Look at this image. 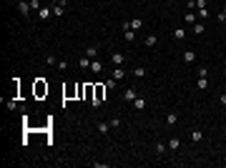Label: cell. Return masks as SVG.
<instances>
[{"mask_svg": "<svg viewBox=\"0 0 226 168\" xmlns=\"http://www.w3.org/2000/svg\"><path fill=\"white\" fill-rule=\"evenodd\" d=\"M103 96H106V85H93V105L103 103Z\"/></svg>", "mask_w": 226, "mask_h": 168, "instance_id": "obj_1", "label": "cell"}, {"mask_svg": "<svg viewBox=\"0 0 226 168\" xmlns=\"http://www.w3.org/2000/svg\"><path fill=\"white\" fill-rule=\"evenodd\" d=\"M45 93H48V85H45L43 80H38V83H35V96L40 98V96H45Z\"/></svg>", "mask_w": 226, "mask_h": 168, "instance_id": "obj_2", "label": "cell"}, {"mask_svg": "<svg viewBox=\"0 0 226 168\" xmlns=\"http://www.w3.org/2000/svg\"><path fill=\"white\" fill-rule=\"evenodd\" d=\"M111 63L116 65V68H118V65H123V63H126V58H123V53H113V55H111Z\"/></svg>", "mask_w": 226, "mask_h": 168, "instance_id": "obj_3", "label": "cell"}, {"mask_svg": "<svg viewBox=\"0 0 226 168\" xmlns=\"http://www.w3.org/2000/svg\"><path fill=\"white\" fill-rule=\"evenodd\" d=\"M138 96H136V90L133 88H128V90H123V100H136Z\"/></svg>", "mask_w": 226, "mask_h": 168, "instance_id": "obj_4", "label": "cell"}, {"mask_svg": "<svg viewBox=\"0 0 226 168\" xmlns=\"http://www.w3.org/2000/svg\"><path fill=\"white\" fill-rule=\"evenodd\" d=\"M96 55H98V48H96V45H90V48L86 50V58H90V60H96Z\"/></svg>", "mask_w": 226, "mask_h": 168, "instance_id": "obj_5", "label": "cell"}, {"mask_svg": "<svg viewBox=\"0 0 226 168\" xmlns=\"http://www.w3.org/2000/svg\"><path fill=\"white\" fill-rule=\"evenodd\" d=\"M18 10H20L23 15H28V10H30V3H25V0H20V3H18Z\"/></svg>", "mask_w": 226, "mask_h": 168, "instance_id": "obj_6", "label": "cell"}, {"mask_svg": "<svg viewBox=\"0 0 226 168\" xmlns=\"http://www.w3.org/2000/svg\"><path fill=\"white\" fill-rule=\"evenodd\" d=\"M38 15H40V20H48V18H50V8H48V5L40 8V10H38Z\"/></svg>", "mask_w": 226, "mask_h": 168, "instance_id": "obj_7", "label": "cell"}, {"mask_svg": "<svg viewBox=\"0 0 226 168\" xmlns=\"http://www.w3.org/2000/svg\"><path fill=\"white\" fill-rule=\"evenodd\" d=\"M90 70H93V73H101V70H103V63H101V60H90Z\"/></svg>", "mask_w": 226, "mask_h": 168, "instance_id": "obj_8", "label": "cell"}, {"mask_svg": "<svg viewBox=\"0 0 226 168\" xmlns=\"http://www.w3.org/2000/svg\"><path fill=\"white\" fill-rule=\"evenodd\" d=\"M183 60H186V63H194V60H196V53H194V50H186V53H183Z\"/></svg>", "mask_w": 226, "mask_h": 168, "instance_id": "obj_9", "label": "cell"}, {"mask_svg": "<svg viewBox=\"0 0 226 168\" xmlns=\"http://www.w3.org/2000/svg\"><path fill=\"white\" fill-rule=\"evenodd\" d=\"M166 123H168V125H176V123H178V116H176V113H168V116H166Z\"/></svg>", "mask_w": 226, "mask_h": 168, "instance_id": "obj_10", "label": "cell"}, {"mask_svg": "<svg viewBox=\"0 0 226 168\" xmlns=\"http://www.w3.org/2000/svg\"><path fill=\"white\" fill-rule=\"evenodd\" d=\"M133 108H136V110H143V108H146V100H143V98H136V100H133Z\"/></svg>", "mask_w": 226, "mask_h": 168, "instance_id": "obj_11", "label": "cell"}, {"mask_svg": "<svg viewBox=\"0 0 226 168\" xmlns=\"http://www.w3.org/2000/svg\"><path fill=\"white\" fill-rule=\"evenodd\" d=\"M123 76H126V70H123V65H118V68H116V73H113V78H116V80H121Z\"/></svg>", "mask_w": 226, "mask_h": 168, "instance_id": "obj_12", "label": "cell"}, {"mask_svg": "<svg viewBox=\"0 0 226 168\" xmlns=\"http://www.w3.org/2000/svg\"><path fill=\"white\" fill-rule=\"evenodd\" d=\"M133 76H136V78H143V76H146V68H143V65L133 68Z\"/></svg>", "mask_w": 226, "mask_h": 168, "instance_id": "obj_13", "label": "cell"}, {"mask_svg": "<svg viewBox=\"0 0 226 168\" xmlns=\"http://www.w3.org/2000/svg\"><path fill=\"white\" fill-rule=\"evenodd\" d=\"M196 85H199V90H206V88H209V80H206V76H201V80H199Z\"/></svg>", "mask_w": 226, "mask_h": 168, "instance_id": "obj_14", "label": "cell"}, {"mask_svg": "<svg viewBox=\"0 0 226 168\" xmlns=\"http://www.w3.org/2000/svg\"><path fill=\"white\" fill-rule=\"evenodd\" d=\"M201 138H203V133H201V130L196 128V130H194V133H191V141H194V143H199Z\"/></svg>", "mask_w": 226, "mask_h": 168, "instance_id": "obj_15", "label": "cell"}, {"mask_svg": "<svg viewBox=\"0 0 226 168\" xmlns=\"http://www.w3.org/2000/svg\"><path fill=\"white\" fill-rule=\"evenodd\" d=\"M156 43H158V38H156V35H148V38H146V45H148V48H153Z\"/></svg>", "mask_w": 226, "mask_h": 168, "instance_id": "obj_16", "label": "cell"}, {"mask_svg": "<svg viewBox=\"0 0 226 168\" xmlns=\"http://www.w3.org/2000/svg\"><path fill=\"white\" fill-rule=\"evenodd\" d=\"M178 145H181V141H178V138H171V141H168V148H171V151H176Z\"/></svg>", "mask_w": 226, "mask_h": 168, "instance_id": "obj_17", "label": "cell"}, {"mask_svg": "<svg viewBox=\"0 0 226 168\" xmlns=\"http://www.w3.org/2000/svg\"><path fill=\"white\" fill-rule=\"evenodd\" d=\"M183 35H186V30H183V28H176V30H174V38H176V40H181Z\"/></svg>", "mask_w": 226, "mask_h": 168, "instance_id": "obj_18", "label": "cell"}, {"mask_svg": "<svg viewBox=\"0 0 226 168\" xmlns=\"http://www.w3.org/2000/svg\"><path fill=\"white\" fill-rule=\"evenodd\" d=\"M98 130H101V133H108V130H111V123H98Z\"/></svg>", "mask_w": 226, "mask_h": 168, "instance_id": "obj_19", "label": "cell"}, {"mask_svg": "<svg viewBox=\"0 0 226 168\" xmlns=\"http://www.w3.org/2000/svg\"><path fill=\"white\" fill-rule=\"evenodd\" d=\"M186 23H196V15L194 13H186Z\"/></svg>", "mask_w": 226, "mask_h": 168, "instance_id": "obj_20", "label": "cell"}, {"mask_svg": "<svg viewBox=\"0 0 226 168\" xmlns=\"http://www.w3.org/2000/svg\"><path fill=\"white\" fill-rule=\"evenodd\" d=\"M194 33H196V35H201V33H203V25H201V23H196V25H194Z\"/></svg>", "mask_w": 226, "mask_h": 168, "instance_id": "obj_21", "label": "cell"}, {"mask_svg": "<svg viewBox=\"0 0 226 168\" xmlns=\"http://www.w3.org/2000/svg\"><path fill=\"white\" fill-rule=\"evenodd\" d=\"M219 20H226V8H224V10L219 13Z\"/></svg>", "mask_w": 226, "mask_h": 168, "instance_id": "obj_22", "label": "cell"}, {"mask_svg": "<svg viewBox=\"0 0 226 168\" xmlns=\"http://www.w3.org/2000/svg\"><path fill=\"white\" fill-rule=\"evenodd\" d=\"M221 103H224V105H226V90H224V96H221Z\"/></svg>", "mask_w": 226, "mask_h": 168, "instance_id": "obj_23", "label": "cell"}]
</instances>
